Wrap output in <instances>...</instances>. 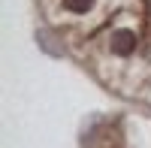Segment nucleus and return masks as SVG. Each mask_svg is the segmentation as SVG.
<instances>
[{"label": "nucleus", "mask_w": 151, "mask_h": 148, "mask_svg": "<svg viewBox=\"0 0 151 148\" xmlns=\"http://www.w3.org/2000/svg\"><path fill=\"white\" fill-rule=\"evenodd\" d=\"M109 45H112V52L115 55H130L133 48H136V33L133 30H115L112 33V40H109Z\"/></svg>", "instance_id": "obj_1"}, {"label": "nucleus", "mask_w": 151, "mask_h": 148, "mask_svg": "<svg viewBox=\"0 0 151 148\" xmlns=\"http://www.w3.org/2000/svg\"><path fill=\"white\" fill-rule=\"evenodd\" d=\"M36 42H40V48H45V52L55 55V57L64 55V45H58V36L52 30H40V33H36Z\"/></svg>", "instance_id": "obj_2"}, {"label": "nucleus", "mask_w": 151, "mask_h": 148, "mask_svg": "<svg viewBox=\"0 0 151 148\" xmlns=\"http://www.w3.org/2000/svg\"><path fill=\"white\" fill-rule=\"evenodd\" d=\"M64 6L70 12H88V9L94 6V0H64Z\"/></svg>", "instance_id": "obj_3"}]
</instances>
